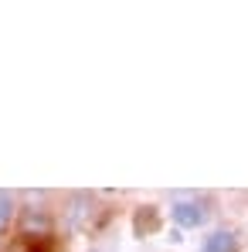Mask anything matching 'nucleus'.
<instances>
[{
	"label": "nucleus",
	"instance_id": "1",
	"mask_svg": "<svg viewBox=\"0 0 248 252\" xmlns=\"http://www.w3.org/2000/svg\"><path fill=\"white\" fill-rule=\"evenodd\" d=\"M204 218H207V208L201 201H177L173 205V221L184 225V228H197Z\"/></svg>",
	"mask_w": 248,
	"mask_h": 252
},
{
	"label": "nucleus",
	"instance_id": "2",
	"mask_svg": "<svg viewBox=\"0 0 248 252\" xmlns=\"http://www.w3.org/2000/svg\"><path fill=\"white\" fill-rule=\"evenodd\" d=\"M204 252H238V239H235V232H214V235H207Z\"/></svg>",
	"mask_w": 248,
	"mask_h": 252
},
{
	"label": "nucleus",
	"instance_id": "4",
	"mask_svg": "<svg viewBox=\"0 0 248 252\" xmlns=\"http://www.w3.org/2000/svg\"><path fill=\"white\" fill-rule=\"evenodd\" d=\"M10 211H14V198L7 191H0V228L10 221Z\"/></svg>",
	"mask_w": 248,
	"mask_h": 252
},
{
	"label": "nucleus",
	"instance_id": "5",
	"mask_svg": "<svg viewBox=\"0 0 248 252\" xmlns=\"http://www.w3.org/2000/svg\"><path fill=\"white\" fill-rule=\"evenodd\" d=\"M31 252H51V242L44 239V242H38V246H31Z\"/></svg>",
	"mask_w": 248,
	"mask_h": 252
},
{
	"label": "nucleus",
	"instance_id": "3",
	"mask_svg": "<svg viewBox=\"0 0 248 252\" xmlns=\"http://www.w3.org/2000/svg\"><path fill=\"white\" fill-rule=\"evenodd\" d=\"M157 228V211L153 208H143L139 215H136V232L139 235H146V232H153Z\"/></svg>",
	"mask_w": 248,
	"mask_h": 252
}]
</instances>
